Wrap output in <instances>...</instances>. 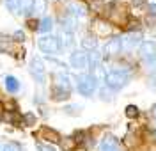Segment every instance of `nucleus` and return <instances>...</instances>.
<instances>
[{"instance_id":"1","label":"nucleus","mask_w":156,"mask_h":151,"mask_svg":"<svg viewBox=\"0 0 156 151\" xmlns=\"http://www.w3.org/2000/svg\"><path fill=\"white\" fill-rule=\"evenodd\" d=\"M76 87L82 96H92L94 91L98 89V78L92 73H82L76 77Z\"/></svg>"},{"instance_id":"2","label":"nucleus","mask_w":156,"mask_h":151,"mask_svg":"<svg viewBox=\"0 0 156 151\" xmlns=\"http://www.w3.org/2000/svg\"><path fill=\"white\" fill-rule=\"evenodd\" d=\"M129 80V73L128 71H122V70H112L105 73V84H107V87L114 91H119L122 89L124 85L128 84Z\"/></svg>"},{"instance_id":"3","label":"nucleus","mask_w":156,"mask_h":151,"mask_svg":"<svg viewBox=\"0 0 156 151\" xmlns=\"http://www.w3.org/2000/svg\"><path fill=\"white\" fill-rule=\"evenodd\" d=\"M37 46L43 53H48V55L51 53V55H55V53L60 52L62 43H60V39H58L57 36H43V38H39Z\"/></svg>"},{"instance_id":"4","label":"nucleus","mask_w":156,"mask_h":151,"mask_svg":"<svg viewBox=\"0 0 156 151\" xmlns=\"http://www.w3.org/2000/svg\"><path fill=\"white\" fill-rule=\"evenodd\" d=\"M29 70H30L32 78L37 82V84H41V85L46 84V70H44V64H43V60L39 59V57H32Z\"/></svg>"},{"instance_id":"5","label":"nucleus","mask_w":156,"mask_h":151,"mask_svg":"<svg viewBox=\"0 0 156 151\" xmlns=\"http://www.w3.org/2000/svg\"><path fill=\"white\" fill-rule=\"evenodd\" d=\"M140 57L146 60L149 66L156 64V43L154 41H144L140 45Z\"/></svg>"},{"instance_id":"6","label":"nucleus","mask_w":156,"mask_h":151,"mask_svg":"<svg viewBox=\"0 0 156 151\" xmlns=\"http://www.w3.org/2000/svg\"><path fill=\"white\" fill-rule=\"evenodd\" d=\"M69 62L76 70H85V68H89V62H90L89 60V53H85L83 50H75L71 53V57H69Z\"/></svg>"},{"instance_id":"7","label":"nucleus","mask_w":156,"mask_h":151,"mask_svg":"<svg viewBox=\"0 0 156 151\" xmlns=\"http://www.w3.org/2000/svg\"><path fill=\"white\" fill-rule=\"evenodd\" d=\"M122 52V41L121 38H110L105 45V55L107 57H115Z\"/></svg>"},{"instance_id":"8","label":"nucleus","mask_w":156,"mask_h":151,"mask_svg":"<svg viewBox=\"0 0 156 151\" xmlns=\"http://www.w3.org/2000/svg\"><path fill=\"white\" fill-rule=\"evenodd\" d=\"M140 39H142V36L138 32H128L124 38H121V41H122V50H133L136 45L140 43Z\"/></svg>"},{"instance_id":"9","label":"nucleus","mask_w":156,"mask_h":151,"mask_svg":"<svg viewBox=\"0 0 156 151\" xmlns=\"http://www.w3.org/2000/svg\"><path fill=\"white\" fill-rule=\"evenodd\" d=\"M50 94H51V100H55V101H64V100H68V98H69L71 91H69V89H64V87H58V85H51Z\"/></svg>"},{"instance_id":"10","label":"nucleus","mask_w":156,"mask_h":151,"mask_svg":"<svg viewBox=\"0 0 156 151\" xmlns=\"http://www.w3.org/2000/svg\"><path fill=\"white\" fill-rule=\"evenodd\" d=\"M37 137L39 139H44V141H50V142H60V137H58V133L55 130H51V128H41L37 131Z\"/></svg>"},{"instance_id":"11","label":"nucleus","mask_w":156,"mask_h":151,"mask_svg":"<svg viewBox=\"0 0 156 151\" xmlns=\"http://www.w3.org/2000/svg\"><path fill=\"white\" fill-rule=\"evenodd\" d=\"M68 13L71 14V16L78 18V16H85V14H87V9H85V5L80 4V2H69L68 4Z\"/></svg>"},{"instance_id":"12","label":"nucleus","mask_w":156,"mask_h":151,"mask_svg":"<svg viewBox=\"0 0 156 151\" xmlns=\"http://www.w3.org/2000/svg\"><path fill=\"white\" fill-rule=\"evenodd\" d=\"M53 78H55V84H53V85H58V87H64V89L71 91V84H69L71 78H69V75L66 73V71H58V73H55Z\"/></svg>"},{"instance_id":"13","label":"nucleus","mask_w":156,"mask_h":151,"mask_svg":"<svg viewBox=\"0 0 156 151\" xmlns=\"http://www.w3.org/2000/svg\"><path fill=\"white\" fill-rule=\"evenodd\" d=\"M4 5L12 14H21L23 13V0H4Z\"/></svg>"},{"instance_id":"14","label":"nucleus","mask_w":156,"mask_h":151,"mask_svg":"<svg viewBox=\"0 0 156 151\" xmlns=\"http://www.w3.org/2000/svg\"><path fill=\"white\" fill-rule=\"evenodd\" d=\"M62 29L64 32H73V30L76 29V18L75 16H71L69 13H66V16H62Z\"/></svg>"},{"instance_id":"15","label":"nucleus","mask_w":156,"mask_h":151,"mask_svg":"<svg viewBox=\"0 0 156 151\" xmlns=\"http://www.w3.org/2000/svg\"><path fill=\"white\" fill-rule=\"evenodd\" d=\"M99 148H101V151H115V149H117V141H115V137H112V135L105 137V139H103V142L99 144Z\"/></svg>"},{"instance_id":"16","label":"nucleus","mask_w":156,"mask_h":151,"mask_svg":"<svg viewBox=\"0 0 156 151\" xmlns=\"http://www.w3.org/2000/svg\"><path fill=\"white\" fill-rule=\"evenodd\" d=\"M20 80L16 77H12V75H7L5 77V89L9 91V92H18L20 91Z\"/></svg>"},{"instance_id":"17","label":"nucleus","mask_w":156,"mask_h":151,"mask_svg":"<svg viewBox=\"0 0 156 151\" xmlns=\"http://www.w3.org/2000/svg\"><path fill=\"white\" fill-rule=\"evenodd\" d=\"M96 45H98V41H96V38H92V36H85V38L82 39V46H83L85 50L94 52L96 50Z\"/></svg>"},{"instance_id":"18","label":"nucleus","mask_w":156,"mask_h":151,"mask_svg":"<svg viewBox=\"0 0 156 151\" xmlns=\"http://www.w3.org/2000/svg\"><path fill=\"white\" fill-rule=\"evenodd\" d=\"M53 27V20L50 16H44L43 20L39 21V32H50Z\"/></svg>"},{"instance_id":"19","label":"nucleus","mask_w":156,"mask_h":151,"mask_svg":"<svg viewBox=\"0 0 156 151\" xmlns=\"http://www.w3.org/2000/svg\"><path fill=\"white\" fill-rule=\"evenodd\" d=\"M2 151H25V149H23V146H21L20 142L11 141V142H7V144L2 148Z\"/></svg>"},{"instance_id":"20","label":"nucleus","mask_w":156,"mask_h":151,"mask_svg":"<svg viewBox=\"0 0 156 151\" xmlns=\"http://www.w3.org/2000/svg\"><path fill=\"white\" fill-rule=\"evenodd\" d=\"M136 116H138V107H135V105H128L126 107V117L133 119V117H136Z\"/></svg>"},{"instance_id":"21","label":"nucleus","mask_w":156,"mask_h":151,"mask_svg":"<svg viewBox=\"0 0 156 151\" xmlns=\"http://www.w3.org/2000/svg\"><path fill=\"white\" fill-rule=\"evenodd\" d=\"M75 144H76V141H75L73 137H68L66 141L62 142V148H64V149H66V151H71V149H73V148H75Z\"/></svg>"},{"instance_id":"22","label":"nucleus","mask_w":156,"mask_h":151,"mask_svg":"<svg viewBox=\"0 0 156 151\" xmlns=\"http://www.w3.org/2000/svg\"><path fill=\"white\" fill-rule=\"evenodd\" d=\"M80 110H82V107H78V105H68V107L64 109V112H68V114H71V116H76Z\"/></svg>"},{"instance_id":"23","label":"nucleus","mask_w":156,"mask_h":151,"mask_svg":"<svg viewBox=\"0 0 156 151\" xmlns=\"http://www.w3.org/2000/svg\"><path fill=\"white\" fill-rule=\"evenodd\" d=\"M34 11L36 13H43L44 11V0H34Z\"/></svg>"},{"instance_id":"24","label":"nucleus","mask_w":156,"mask_h":151,"mask_svg":"<svg viewBox=\"0 0 156 151\" xmlns=\"http://www.w3.org/2000/svg\"><path fill=\"white\" fill-rule=\"evenodd\" d=\"M36 148H37V151H57L55 148H51L50 144H43V142H37Z\"/></svg>"},{"instance_id":"25","label":"nucleus","mask_w":156,"mask_h":151,"mask_svg":"<svg viewBox=\"0 0 156 151\" xmlns=\"http://www.w3.org/2000/svg\"><path fill=\"white\" fill-rule=\"evenodd\" d=\"M14 41H25V34H23V30L14 32Z\"/></svg>"},{"instance_id":"26","label":"nucleus","mask_w":156,"mask_h":151,"mask_svg":"<svg viewBox=\"0 0 156 151\" xmlns=\"http://www.w3.org/2000/svg\"><path fill=\"white\" fill-rule=\"evenodd\" d=\"M29 27H30L32 30H36V29L39 30V23H37L36 20H29Z\"/></svg>"},{"instance_id":"27","label":"nucleus","mask_w":156,"mask_h":151,"mask_svg":"<svg viewBox=\"0 0 156 151\" xmlns=\"http://www.w3.org/2000/svg\"><path fill=\"white\" fill-rule=\"evenodd\" d=\"M23 119L27 121V123H29V124H32V123H34V116H32V114H27V116H25V117H23Z\"/></svg>"},{"instance_id":"28","label":"nucleus","mask_w":156,"mask_h":151,"mask_svg":"<svg viewBox=\"0 0 156 151\" xmlns=\"http://www.w3.org/2000/svg\"><path fill=\"white\" fill-rule=\"evenodd\" d=\"M149 13L151 14H156V4H149Z\"/></svg>"},{"instance_id":"29","label":"nucleus","mask_w":156,"mask_h":151,"mask_svg":"<svg viewBox=\"0 0 156 151\" xmlns=\"http://www.w3.org/2000/svg\"><path fill=\"white\" fill-rule=\"evenodd\" d=\"M151 116H153V119H156V103L153 105V109H151Z\"/></svg>"},{"instance_id":"30","label":"nucleus","mask_w":156,"mask_h":151,"mask_svg":"<svg viewBox=\"0 0 156 151\" xmlns=\"http://www.w3.org/2000/svg\"><path fill=\"white\" fill-rule=\"evenodd\" d=\"M142 4H146V0H133V5H142Z\"/></svg>"},{"instance_id":"31","label":"nucleus","mask_w":156,"mask_h":151,"mask_svg":"<svg viewBox=\"0 0 156 151\" xmlns=\"http://www.w3.org/2000/svg\"><path fill=\"white\" fill-rule=\"evenodd\" d=\"M0 151H2V148H0Z\"/></svg>"},{"instance_id":"32","label":"nucleus","mask_w":156,"mask_h":151,"mask_svg":"<svg viewBox=\"0 0 156 151\" xmlns=\"http://www.w3.org/2000/svg\"><path fill=\"white\" fill-rule=\"evenodd\" d=\"M115 151H117V149H115Z\"/></svg>"}]
</instances>
